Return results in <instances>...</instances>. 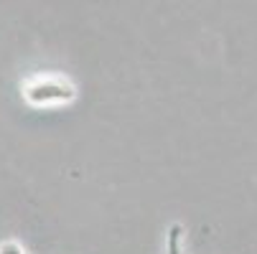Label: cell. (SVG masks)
I'll use <instances>...</instances> for the list:
<instances>
[{"instance_id":"1","label":"cell","mask_w":257,"mask_h":254,"mask_svg":"<svg viewBox=\"0 0 257 254\" xmlns=\"http://www.w3.org/2000/svg\"><path fill=\"white\" fill-rule=\"evenodd\" d=\"M173 254H178V251H173Z\"/></svg>"}]
</instances>
